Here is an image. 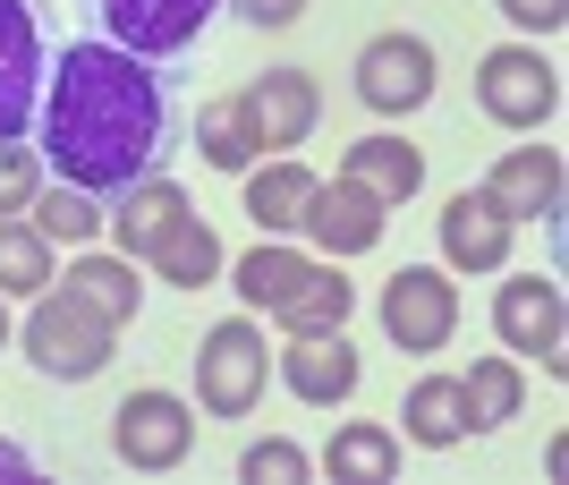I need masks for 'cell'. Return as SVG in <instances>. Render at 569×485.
Wrapping results in <instances>:
<instances>
[{"mask_svg":"<svg viewBox=\"0 0 569 485\" xmlns=\"http://www.w3.org/2000/svg\"><path fill=\"white\" fill-rule=\"evenodd\" d=\"M43 170L60 188L119 205L137 179H162V162L179 154V86L162 77V60H137L119 43H69L43 77V111L34 137Z\"/></svg>","mask_w":569,"mask_h":485,"instance_id":"6da1fadb","label":"cell"},{"mask_svg":"<svg viewBox=\"0 0 569 485\" xmlns=\"http://www.w3.org/2000/svg\"><path fill=\"white\" fill-rule=\"evenodd\" d=\"M111 333H119V324H102L94 307L60 281V290H34V316H26V358H34V375L86 384V375H102V366H111Z\"/></svg>","mask_w":569,"mask_h":485,"instance_id":"7a4b0ae2","label":"cell"},{"mask_svg":"<svg viewBox=\"0 0 569 485\" xmlns=\"http://www.w3.org/2000/svg\"><path fill=\"white\" fill-rule=\"evenodd\" d=\"M51 0H0V137H34L43 111V77H51Z\"/></svg>","mask_w":569,"mask_h":485,"instance_id":"3957f363","label":"cell"},{"mask_svg":"<svg viewBox=\"0 0 569 485\" xmlns=\"http://www.w3.org/2000/svg\"><path fill=\"white\" fill-rule=\"evenodd\" d=\"M77 9L94 18L102 43L137 51V60H179V51H196L221 0H77Z\"/></svg>","mask_w":569,"mask_h":485,"instance_id":"277c9868","label":"cell"},{"mask_svg":"<svg viewBox=\"0 0 569 485\" xmlns=\"http://www.w3.org/2000/svg\"><path fill=\"white\" fill-rule=\"evenodd\" d=\"M476 102H485V120H501V128H545L552 102H561V69H552L536 43H493L476 60Z\"/></svg>","mask_w":569,"mask_h":485,"instance_id":"5b68a950","label":"cell"},{"mask_svg":"<svg viewBox=\"0 0 569 485\" xmlns=\"http://www.w3.org/2000/svg\"><path fill=\"white\" fill-rule=\"evenodd\" d=\"M382 333L400 340L408 358L451 349V333H459V290H451V273L400 265V273H391V290H382Z\"/></svg>","mask_w":569,"mask_h":485,"instance_id":"8992f818","label":"cell"},{"mask_svg":"<svg viewBox=\"0 0 569 485\" xmlns=\"http://www.w3.org/2000/svg\"><path fill=\"white\" fill-rule=\"evenodd\" d=\"M196 400L213 417H247L263 400V333L247 316L204 333V349H196Z\"/></svg>","mask_w":569,"mask_h":485,"instance_id":"52a82bcc","label":"cell"},{"mask_svg":"<svg viewBox=\"0 0 569 485\" xmlns=\"http://www.w3.org/2000/svg\"><path fill=\"white\" fill-rule=\"evenodd\" d=\"M196 443V409L179 392H128L111 409V452L128 468H179Z\"/></svg>","mask_w":569,"mask_h":485,"instance_id":"ba28073f","label":"cell"},{"mask_svg":"<svg viewBox=\"0 0 569 485\" xmlns=\"http://www.w3.org/2000/svg\"><path fill=\"white\" fill-rule=\"evenodd\" d=\"M433 95V43L426 34H375V43L357 51V102L382 111V120H400L417 102Z\"/></svg>","mask_w":569,"mask_h":485,"instance_id":"9c48e42d","label":"cell"},{"mask_svg":"<svg viewBox=\"0 0 569 485\" xmlns=\"http://www.w3.org/2000/svg\"><path fill=\"white\" fill-rule=\"evenodd\" d=\"M493 333L501 349H536V358L561 375V281L552 273H519L493 290Z\"/></svg>","mask_w":569,"mask_h":485,"instance_id":"30bf717a","label":"cell"},{"mask_svg":"<svg viewBox=\"0 0 569 485\" xmlns=\"http://www.w3.org/2000/svg\"><path fill=\"white\" fill-rule=\"evenodd\" d=\"M382 214H391V205H382L375 188H357L349 170H340L332 188H323V179H315V196H307V221H298V230H315V247H323V256H366V247L382 239Z\"/></svg>","mask_w":569,"mask_h":485,"instance_id":"8fae6325","label":"cell"},{"mask_svg":"<svg viewBox=\"0 0 569 485\" xmlns=\"http://www.w3.org/2000/svg\"><path fill=\"white\" fill-rule=\"evenodd\" d=\"M238 111H247V128H256V146L289 154V146H307V128H315V111H323V95H315L307 69H263L256 86L238 95Z\"/></svg>","mask_w":569,"mask_h":485,"instance_id":"7c38bea8","label":"cell"},{"mask_svg":"<svg viewBox=\"0 0 569 485\" xmlns=\"http://www.w3.org/2000/svg\"><path fill=\"white\" fill-rule=\"evenodd\" d=\"M510 239H519V221L501 214L485 188H459L451 205H442V256H451L459 273H501L510 265Z\"/></svg>","mask_w":569,"mask_h":485,"instance_id":"4fadbf2b","label":"cell"},{"mask_svg":"<svg viewBox=\"0 0 569 485\" xmlns=\"http://www.w3.org/2000/svg\"><path fill=\"white\" fill-rule=\"evenodd\" d=\"M281 384L298 392V400H315V409H340V400L357 392V349H349V333H289Z\"/></svg>","mask_w":569,"mask_h":485,"instance_id":"5bb4252c","label":"cell"},{"mask_svg":"<svg viewBox=\"0 0 569 485\" xmlns=\"http://www.w3.org/2000/svg\"><path fill=\"white\" fill-rule=\"evenodd\" d=\"M485 196H493L510 221H552L561 214V154L552 146H510L493 162V179H485Z\"/></svg>","mask_w":569,"mask_h":485,"instance_id":"9a60e30c","label":"cell"},{"mask_svg":"<svg viewBox=\"0 0 569 485\" xmlns=\"http://www.w3.org/2000/svg\"><path fill=\"white\" fill-rule=\"evenodd\" d=\"M179 214H188V196L170 188V179H137L119 205H102V221L119 230V256H153V247H162V230H170Z\"/></svg>","mask_w":569,"mask_h":485,"instance_id":"2e32d148","label":"cell"},{"mask_svg":"<svg viewBox=\"0 0 569 485\" xmlns=\"http://www.w3.org/2000/svg\"><path fill=\"white\" fill-rule=\"evenodd\" d=\"M340 170H349L357 188H375L382 205H408V196L426 188V154L408 146V137H357Z\"/></svg>","mask_w":569,"mask_h":485,"instance_id":"e0dca14e","label":"cell"},{"mask_svg":"<svg viewBox=\"0 0 569 485\" xmlns=\"http://www.w3.org/2000/svg\"><path fill=\"white\" fill-rule=\"evenodd\" d=\"M408 443H426V452H451L459 435H468V384L459 375H417V392H408L400 409Z\"/></svg>","mask_w":569,"mask_h":485,"instance_id":"ac0fdd59","label":"cell"},{"mask_svg":"<svg viewBox=\"0 0 569 485\" xmlns=\"http://www.w3.org/2000/svg\"><path fill=\"white\" fill-rule=\"evenodd\" d=\"M349 307H357V290L340 281V265H307L298 281H289V298L272 307V316H281V333H340V324H349Z\"/></svg>","mask_w":569,"mask_h":485,"instance_id":"d6986e66","label":"cell"},{"mask_svg":"<svg viewBox=\"0 0 569 485\" xmlns=\"http://www.w3.org/2000/svg\"><path fill=\"white\" fill-rule=\"evenodd\" d=\"M153 273H162L170 290H204V281L221 273V239L204 230V221H196V205L162 230V247H153Z\"/></svg>","mask_w":569,"mask_h":485,"instance_id":"ffe728a7","label":"cell"},{"mask_svg":"<svg viewBox=\"0 0 569 485\" xmlns=\"http://www.w3.org/2000/svg\"><path fill=\"white\" fill-rule=\"evenodd\" d=\"M307 196H315V170L307 162H263L256 179H247V214H256V230H298L307 221Z\"/></svg>","mask_w":569,"mask_h":485,"instance_id":"44dd1931","label":"cell"},{"mask_svg":"<svg viewBox=\"0 0 569 485\" xmlns=\"http://www.w3.org/2000/svg\"><path fill=\"white\" fill-rule=\"evenodd\" d=\"M69 290L86 298L102 324H137V307H144V281L128 273V256H77V265H69Z\"/></svg>","mask_w":569,"mask_h":485,"instance_id":"7402d4cb","label":"cell"},{"mask_svg":"<svg viewBox=\"0 0 569 485\" xmlns=\"http://www.w3.org/2000/svg\"><path fill=\"white\" fill-rule=\"evenodd\" d=\"M0 290L9 298L51 290V239L34 221H18V214H0Z\"/></svg>","mask_w":569,"mask_h":485,"instance_id":"603a6c76","label":"cell"},{"mask_svg":"<svg viewBox=\"0 0 569 485\" xmlns=\"http://www.w3.org/2000/svg\"><path fill=\"white\" fill-rule=\"evenodd\" d=\"M459 384H468V435L510 426V417H519V400H527V384H519V366H510V358H476Z\"/></svg>","mask_w":569,"mask_h":485,"instance_id":"cb8c5ba5","label":"cell"},{"mask_svg":"<svg viewBox=\"0 0 569 485\" xmlns=\"http://www.w3.org/2000/svg\"><path fill=\"white\" fill-rule=\"evenodd\" d=\"M196 146H204V162H213V170H247L263 154L256 128H247V111H238V95H221V102L196 111Z\"/></svg>","mask_w":569,"mask_h":485,"instance_id":"d4e9b609","label":"cell"},{"mask_svg":"<svg viewBox=\"0 0 569 485\" xmlns=\"http://www.w3.org/2000/svg\"><path fill=\"white\" fill-rule=\"evenodd\" d=\"M332 477H400V435H382V426H366V417H357V426H340L332 435Z\"/></svg>","mask_w":569,"mask_h":485,"instance_id":"484cf974","label":"cell"},{"mask_svg":"<svg viewBox=\"0 0 569 485\" xmlns=\"http://www.w3.org/2000/svg\"><path fill=\"white\" fill-rule=\"evenodd\" d=\"M298 273H307V256H298V247H256V256H238V298L272 316V307L289 298V281H298Z\"/></svg>","mask_w":569,"mask_h":485,"instance_id":"4316f807","label":"cell"},{"mask_svg":"<svg viewBox=\"0 0 569 485\" xmlns=\"http://www.w3.org/2000/svg\"><path fill=\"white\" fill-rule=\"evenodd\" d=\"M34 230H43V239H69V247H86V239L102 230V205L51 179V188H34Z\"/></svg>","mask_w":569,"mask_h":485,"instance_id":"83f0119b","label":"cell"},{"mask_svg":"<svg viewBox=\"0 0 569 485\" xmlns=\"http://www.w3.org/2000/svg\"><path fill=\"white\" fill-rule=\"evenodd\" d=\"M34 188H43V154L18 146V137H0V214H26Z\"/></svg>","mask_w":569,"mask_h":485,"instance_id":"f1b7e54d","label":"cell"},{"mask_svg":"<svg viewBox=\"0 0 569 485\" xmlns=\"http://www.w3.org/2000/svg\"><path fill=\"white\" fill-rule=\"evenodd\" d=\"M238 477H247V485H298V477H307V452L281 443V435H272V443H247V452H238Z\"/></svg>","mask_w":569,"mask_h":485,"instance_id":"f546056e","label":"cell"},{"mask_svg":"<svg viewBox=\"0 0 569 485\" xmlns=\"http://www.w3.org/2000/svg\"><path fill=\"white\" fill-rule=\"evenodd\" d=\"M501 18L527 26V34H552V26L569 18V0H501Z\"/></svg>","mask_w":569,"mask_h":485,"instance_id":"4dcf8cb0","label":"cell"},{"mask_svg":"<svg viewBox=\"0 0 569 485\" xmlns=\"http://www.w3.org/2000/svg\"><path fill=\"white\" fill-rule=\"evenodd\" d=\"M238 18L247 26H289V18H307V0H238Z\"/></svg>","mask_w":569,"mask_h":485,"instance_id":"1f68e13d","label":"cell"},{"mask_svg":"<svg viewBox=\"0 0 569 485\" xmlns=\"http://www.w3.org/2000/svg\"><path fill=\"white\" fill-rule=\"evenodd\" d=\"M0 477H34V461H26L18 443H0Z\"/></svg>","mask_w":569,"mask_h":485,"instance_id":"d6a6232c","label":"cell"},{"mask_svg":"<svg viewBox=\"0 0 569 485\" xmlns=\"http://www.w3.org/2000/svg\"><path fill=\"white\" fill-rule=\"evenodd\" d=\"M0 349H9V316H0Z\"/></svg>","mask_w":569,"mask_h":485,"instance_id":"836d02e7","label":"cell"}]
</instances>
